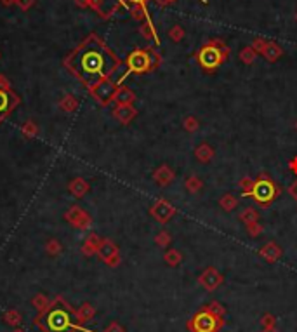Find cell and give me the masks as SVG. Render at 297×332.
<instances>
[{"instance_id":"obj_22","label":"cell","mask_w":297,"mask_h":332,"mask_svg":"<svg viewBox=\"0 0 297 332\" xmlns=\"http://www.w3.org/2000/svg\"><path fill=\"white\" fill-rule=\"evenodd\" d=\"M219 207L223 209L224 212H231L238 207V199H236L233 193H224L221 199H219Z\"/></svg>"},{"instance_id":"obj_1","label":"cell","mask_w":297,"mask_h":332,"mask_svg":"<svg viewBox=\"0 0 297 332\" xmlns=\"http://www.w3.org/2000/svg\"><path fill=\"white\" fill-rule=\"evenodd\" d=\"M120 65V59L98 35H89L66 59V66L87 89L94 87L101 80L112 79Z\"/></svg>"},{"instance_id":"obj_50","label":"cell","mask_w":297,"mask_h":332,"mask_svg":"<svg viewBox=\"0 0 297 332\" xmlns=\"http://www.w3.org/2000/svg\"><path fill=\"white\" fill-rule=\"evenodd\" d=\"M294 127H296V131H297V120H296V124H294Z\"/></svg>"},{"instance_id":"obj_23","label":"cell","mask_w":297,"mask_h":332,"mask_svg":"<svg viewBox=\"0 0 297 332\" xmlns=\"http://www.w3.org/2000/svg\"><path fill=\"white\" fill-rule=\"evenodd\" d=\"M59 108L66 113H73V112H77V108H79V101H77L75 96L66 94V96H63L61 101H59Z\"/></svg>"},{"instance_id":"obj_34","label":"cell","mask_w":297,"mask_h":332,"mask_svg":"<svg viewBox=\"0 0 297 332\" xmlns=\"http://www.w3.org/2000/svg\"><path fill=\"white\" fill-rule=\"evenodd\" d=\"M182 127H184L186 133H195L200 127V122H198L197 116H186L184 120H182Z\"/></svg>"},{"instance_id":"obj_42","label":"cell","mask_w":297,"mask_h":332,"mask_svg":"<svg viewBox=\"0 0 297 332\" xmlns=\"http://www.w3.org/2000/svg\"><path fill=\"white\" fill-rule=\"evenodd\" d=\"M0 89H4V91H11V82L5 79L4 75H0Z\"/></svg>"},{"instance_id":"obj_39","label":"cell","mask_w":297,"mask_h":332,"mask_svg":"<svg viewBox=\"0 0 297 332\" xmlns=\"http://www.w3.org/2000/svg\"><path fill=\"white\" fill-rule=\"evenodd\" d=\"M263 224L257 221V223H252V224H247V233L250 235V237H259L261 233H263Z\"/></svg>"},{"instance_id":"obj_13","label":"cell","mask_w":297,"mask_h":332,"mask_svg":"<svg viewBox=\"0 0 297 332\" xmlns=\"http://www.w3.org/2000/svg\"><path fill=\"white\" fill-rule=\"evenodd\" d=\"M174 178H176V172H174L167 164H162L160 167H157V169L153 170V181L162 188L169 186V184L174 181Z\"/></svg>"},{"instance_id":"obj_25","label":"cell","mask_w":297,"mask_h":332,"mask_svg":"<svg viewBox=\"0 0 297 332\" xmlns=\"http://www.w3.org/2000/svg\"><path fill=\"white\" fill-rule=\"evenodd\" d=\"M238 219L242 221V223H245V224L257 223V221H259V212H257L256 209L247 207V209H244V211L238 214Z\"/></svg>"},{"instance_id":"obj_17","label":"cell","mask_w":297,"mask_h":332,"mask_svg":"<svg viewBox=\"0 0 297 332\" xmlns=\"http://www.w3.org/2000/svg\"><path fill=\"white\" fill-rule=\"evenodd\" d=\"M101 240H103V238L99 237L98 233H91L89 237H85V242L82 244V254H83V256L91 258V256L98 254V247H99V244H101Z\"/></svg>"},{"instance_id":"obj_38","label":"cell","mask_w":297,"mask_h":332,"mask_svg":"<svg viewBox=\"0 0 297 332\" xmlns=\"http://www.w3.org/2000/svg\"><path fill=\"white\" fill-rule=\"evenodd\" d=\"M268 38H263V37H256V38H254V40H252V44H250V47H252V49H254V50H256V52H257V54H261V52H263V49H264V47H266V46H268Z\"/></svg>"},{"instance_id":"obj_36","label":"cell","mask_w":297,"mask_h":332,"mask_svg":"<svg viewBox=\"0 0 297 332\" xmlns=\"http://www.w3.org/2000/svg\"><path fill=\"white\" fill-rule=\"evenodd\" d=\"M170 242H172V237H170V233L169 232H160L157 235V237H155V244L158 245V247H169V244Z\"/></svg>"},{"instance_id":"obj_3","label":"cell","mask_w":297,"mask_h":332,"mask_svg":"<svg viewBox=\"0 0 297 332\" xmlns=\"http://www.w3.org/2000/svg\"><path fill=\"white\" fill-rule=\"evenodd\" d=\"M228 56H230V47L221 38H212L203 47H200L197 52V61L205 71H214L226 61Z\"/></svg>"},{"instance_id":"obj_44","label":"cell","mask_w":297,"mask_h":332,"mask_svg":"<svg viewBox=\"0 0 297 332\" xmlns=\"http://www.w3.org/2000/svg\"><path fill=\"white\" fill-rule=\"evenodd\" d=\"M104 332H124V329L120 327L118 324H112V325H110V327L106 329V331H104Z\"/></svg>"},{"instance_id":"obj_45","label":"cell","mask_w":297,"mask_h":332,"mask_svg":"<svg viewBox=\"0 0 297 332\" xmlns=\"http://www.w3.org/2000/svg\"><path fill=\"white\" fill-rule=\"evenodd\" d=\"M129 2H131L132 5H145L148 0H129Z\"/></svg>"},{"instance_id":"obj_14","label":"cell","mask_w":297,"mask_h":332,"mask_svg":"<svg viewBox=\"0 0 297 332\" xmlns=\"http://www.w3.org/2000/svg\"><path fill=\"white\" fill-rule=\"evenodd\" d=\"M200 283L205 287L207 291H214V289H217L223 283V275L219 273L217 270H214V268H207L202 273V277H200Z\"/></svg>"},{"instance_id":"obj_47","label":"cell","mask_w":297,"mask_h":332,"mask_svg":"<svg viewBox=\"0 0 297 332\" xmlns=\"http://www.w3.org/2000/svg\"><path fill=\"white\" fill-rule=\"evenodd\" d=\"M264 325H266V327H271L273 325V316H264Z\"/></svg>"},{"instance_id":"obj_30","label":"cell","mask_w":297,"mask_h":332,"mask_svg":"<svg viewBox=\"0 0 297 332\" xmlns=\"http://www.w3.org/2000/svg\"><path fill=\"white\" fill-rule=\"evenodd\" d=\"M164 261L167 263L169 266H178L179 263L182 261V254L179 252V250H176V249L165 250V254H164Z\"/></svg>"},{"instance_id":"obj_33","label":"cell","mask_w":297,"mask_h":332,"mask_svg":"<svg viewBox=\"0 0 297 332\" xmlns=\"http://www.w3.org/2000/svg\"><path fill=\"white\" fill-rule=\"evenodd\" d=\"M184 35H186L184 28H182V26H179V25H174L172 28L169 30V38L172 42H176V44H178V42H181L182 38H184Z\"/></svg>"},{"instance_id":"obj_49","label":"cell","mask_w":297,"mask_h":332,"mask_svg":"<svg viewBox=\"0 0 297 332\" xmlns=\"http://www.w3.org/2000/svg\"><path fill=\"white\" fill-rule=\"evenodd\" d=\"M13 332H25V331H21V329H16V331H13Z\"/></svg>"},{"instance_id":"obj_53","label":"cell","mask_w":297,"mask_h":332,"mask_svg":"<svg viewBox=\"0 0 297 332\" xmlns=\"http://www.w3.org/2000/svg\"><path fill=\"white\" fill-rule=\"evenodd\" d=\"M174 2H176V0H174Z\"/></svg>"},{"instance_id":"obj_31","label":"cell","mask_w":297,"mask_h":332,"mask_svg":"<svg viewBox=\"0 0 297 332\" xmlns=\"http://www.w3.org/2000/svg\"><path fill=\"white\" fill-rule=\"evenodd\" d=\"M256 56H257L256 50L252 49L250 46H247V47H244V49L240 50L238 58H240V61L244 63V65H252V63L256 61Z\"/></svg>"},{"instance_id":"obj_48","label":"cell","mask_w":297,"mask_h":332,"mask_svg":"<svg viewBox=\"0 0 297 332\" xmlns=\"http://www.w3.org/2000/svg\"><path fill=\"white\" fill-rule=\"evenodd\" d=\"M290 169H292L294 172L297 174V157H296V158H292V162H290Z\"/></svg>"},{"instance_id":"obj_5","label":"cell","mask_w":297,"mask_h":332,"mask_svg":"<svg viewBox=\"0 0 297 332\" xmlns=\"http://www.w3.org/2000/svg\"><path fill=\"white\" fill-rule=\"evenodd\" d=\"M278 193L280 188L277 186V183L268 174H261L257 179H254V186L248 197H252L261 205H269L278 197Z\"/></svg>"},{"instance_id":"obj_8","label":"cell","mask_w":297,"mask_h":332,"mask_svg":"<svg viewBox=\"0 0 297 332\" xmlns=\"http://www.w3.org/2000/svg\"><path fill=\"white\" fill-rule=\"evenodd\" d=\"M65 219L80 232H87L92 226V217L79 205H71L65 214Z\"/></svg>"},{"instance_id":"obj_54","label":"cell","mask_w":297,"mask_h":332,"mask_svg":"<svg viewBox=\"0 0 297 332\" xmlns=\"http://www.w3.org/2000/svg\"><path fill=\"white\" fill-rule=\"evenodd\" d=\"M203 2H205V0H203Z\"/></svg>"},{"instance_id":"obj_4","label":"cell","mask_w":297,"mask_h":332,"mask_svg":"<svg viewBox=\"0 0 297 332\" xmlns=\"http://www.w3.org/2000/svg\"><path fill=\"white\" fill-rule=\"evenodd\" d=\"M162 63L160 54L149 49H136L132 50L127 58V73H146L151 71Z\"/></svg>"},{"instance_id":"obj_35","label":"cell","mask_w":297,"mask_h":332,"mask_svg":"<svg viewBox=\"0 0 297 332\" xmlns=\"http://www.w3.org/2000/svg\"><path fill=\"white\" fill-rule=\"evenodd\" d=\"M252 186H254V179L248 178V176H245V178H242V179L238 181V188L242 190V193H244L245 197L250 195Z\"/></svg>"},{"instance_id":"obj_40","label":"cell","mask_w":297,"mask_h":332,"mask_svg":"<svg viewBox=\"0 0 297 332\" xmlns=\"http://www.w3.org/2000/svg\"><path fill=\"white\" fill-rule=\"evenodd\" d=\"M207 310H209V312H211V313H214L215 316H219V318H221V316L224 315V308L221 306V304H219V303H211V304H209V308H207Z\"/></svg>"},{"instance_id":"obj_10","label":"cell","mask_w":297,"mask_h":332,"mask_svg":"<svg viewBox=\"0 0 297 332\" xmlns=\"http://www.w3.org/2000/svg\"><path fill=\"white\" fill-rule=\"evenodd\" d=\"M98 256L106 263L108 266H115L120 265V252H118V247L113 244L112 240H108V238H103L101 244L98 247Z\"/></svg>"},{"instance_id":"obj_37","label":"cell","mask_w":297,"mask_h":332,"mask_svg":"<svg viewBox=\"0 0 297 332\" xmlns=\"http://www.w3.org/2000/svg\"><path fill=\"white\" fill-rule=\"evenodd\" d=\"M131 14H132V17H134V19H137V21H146V19H148L145 5H134V7H132V11H131Z\"/></svg>"},{"instance_id":"obj_29","label":"cell","mask_w":297,"mask_h":332,"mask_svg":"<svg viewBox=\"0 0 297 332\" xmlns=\"http://www.w3.org/2000/svg\"><path fill=\"white\" fill-rule=\"evenodd\" d=\"M21 134L26 137V139H33V137L38 136V125L33 120H26L25 124L21 125Z\"/></svg>"},{"instance_id":"obj_43","label":"cell","mask_w":297,"mask_h":332,"mask_svg":"<svg viewBox=\"0 0 297 332\" xmlns=\"http://www.w3.org/2000/svg\"><path fill=\"white\" fill-rule=\"evenodd\" d=\"M289 193H290V197H292V199L297 202V179L289 186Z\"/></svg>"},{"instance_id":"obj_21","label":"cell","mask_w":297,"mask_h":332,"mask_svg":"<svg viewBox=\"0 0 297 332\" xmlns=\"http://www.w3.org/2000/svg\"><path fill=\"white\" fill-rule=\"evenodd\" d=\"M195 157H197L198 162L209 164L214 158V148L211 145H207V143H202V145H198L195 148Z\"/></svg>"},{"instance_id":"obj_24","label":"cell","mask_w":297,"mask_h":332,"mask_svg":"<svg viewBox=\"0 0 297 332\" xmlns=\"http://www.w3.org/2000/svg\"><path fill=\"white\" fill-rule=\"evenodd\" d=\"M2 320H4L5 324L11 325V327H19L23 318H21V313L17 310H7V312L2 315Z\"/></svg>"},{"instance_id":"obj_6","label":"cell","mask_w":297,"mask_h":332,"mask_svg":"<svg viewBox=\"0 0 297 332\" xmlns=\"http://www.w3.org/2000/svg\"><path fill=\"white\" fill-rule=\"evenodd\" d=\"M221 324L223 322H221L219 316H215L209 310H203V312L193 316V320L190 322V329L193 332H217Z\"/></svg>"},{"instance_id":"obj_19","label":"cell","mask_w":297,"mask_h":332,"mask_svg":"<svg viewBox=\"0 0 297 332\" xmlns=\"http://www.w3.org/2000/svg\"><path fill=\"white\" fill-rule=\"evenodd\" d=\"M261 56H264V59H266V61H269V63H277L278 59L283 56V50H281V47L278 46L277 42L269 40L268 46L264 47L263 52H261Z\"/></svg>"},{"instance_id":"obj_7","label":"cell","mask_w":297,"mask_h":332,"mask_svg":"<svg viewBox=\"0 0 297 332\" xmlns=\"http://www.w3.org/2000/svg\"><path fill=\"white\" fill-rule=\"evenodd\" d=\"M116 89H118V83L113 82L112 79H106V80H101L99 83H96L94 87H91L89 91H91L92 98H94L101 106H108V104L115 100Z\"/></svg>"},{"instance_id":"obj_32","label":"cell","mask_w":297,"mask_h":332,"mask_svg":"<svg viewBox=\"0 0 297 332\" xmlns=\"http://www.w3.org/2000/svg\"><path fill=\"white\" fill-rule=\"evenodd\" d=\"M139 32H141V35H143L145 38H149V40L153 38V40H157V44H158V37H157V33H155V28H153L151 21H149V19L145 21V25H141Z\"/></svg>"},{"instance_id":"obj_27","label":"cell","mask_w":297,"mask_h":332,"mask_svg":"<svg viewBox=\"0 0 297 332\" xmlns=\"http://www.w3.org/2000/svg\"><path fill=\"white\" fill-rule=\"evenodd\" d=\"M50 304V299L47 298L46 294H37L35 296V298L32 299V306L35 308V310H37L38 312V315H40V313H44L47 310V306H49Z\"/></svg>"},{"instance_id":"obj_26","label":"cell","mask_w":297,"mask_h":332,"mask_svg":"<svg viewBox=\"0 0 297 332\" xmlns=\"http://www.w3.org/2000/svg\"><path fill=\"white\" fill-rule=\"evenodd\" d=\"M184 188H186L188 191H190L191 195H197L198 191H200V190L203 188V183H202V179L198 178V176H195V174H193V176H190V178H188V179L184 181Z\"/></svg>"},{"instance_id":"obj_46","label":"cell","mask_w":297,"mask_h":332,"mask_svg":"<svg viewBox=\"0 0 297 332\" xmlns=\"http://www.w3.org/2000/svg\"><path fill=\"white\" fill-rule=\"evenodd\" d=\"M0 4H2V5H5V7H9V5L16 4V0H0Z\"/></svg>"},{"instance_id":"obj_18","label":"cell","mask_w":297,"mask_h":332,"mask_svg":"<svg viewBox=\"0 0 297 332\" xmlns=\"http://www.w3.org/2000/svg\"><path fill=\"white\" fill-rule=\"evenodd\" d=\"M96 315V308L89 303H83L79 310H75V318H77V324L82 327L85 322H91Z\"/></svg>"},{"instance_id":"obj_12","label":"cell","mask_w":297,"mask_h":332,"mask_svg":"<svg viewBox=\"0 0 297 332\" xmlns=\"http://www.w3.org/2000/svg\"><path fill=\"white\" fill-rule=\"evenodd\" d=\"M113 116L122 125H127L137 116V110L132 104H116L115 108H113Z\"/></svg>"},{"instance_id":"obj_51","label":"cell","mask_w":297,"mask_h":332,"mask_svg":"<svg viewBox=\"0 0 297 332\" xmlns=\"http://www.w3.org/2000/svg\"><path fill=\"white\" fill-rule=\"evenodd\" d=\"M266 332H275V331H269V329H268V331H266Z\"/></svg>"},{"instance_id":"obj_20","label":"cell","mask_w":297,"mask_h":332,"mask_svg":"<svg viewBox=\"0 0 297 332\" xmlns=\"http://www.w3.org/2000/svg\"><path fill=\"white\" fill-rule=\"evenodd\" d=\"M113 101H115L116 104H132L136 101V94H134V91L125 87V85H118V89H116V92H115V100Z\"/></svg>"},{"instance_id":"obj_16","label":"cell","mask_w":297,"mask_h":332,"mask_svg":"<svg viewBox=\"0 0 297 332\" xmlns=\"http://www.w3.org/2000/svg\"><path fill=\"white\" fill-rule=\"evenodd\" d=\"M68 190H70V193L75 197V199H82V197H85L87 193H89L91 184L87 183L83 178H75V179H71L70 184H68Z\"/></svg>"},{"instance_id":"obj_52","label":"cell","mask_w":297,"mask_h":332,"mask_svg":"<svg viewBox=\"0 0 297 332\" xmlns=\"http://www.w3.org/2000/svg\"><path fill=\"white\" fill-rule=\"evenodd\" d=\"M296 19H297V14H296Z\"/></svg>"},{"instance_id":"obj_2","label":"cell","mask_w":297,"mask_h":332,"mask_svg":"<svg viewBox=\"0 0 297 332\" xmlns=\"http://www.w3.org/2000/svg\"><path fill=\"white\" fill-rule=\"evenodd\" d=\"M35 325L42 332H75L80 329L75 318V310L61 296L54 298L46 312L37 315Z\"/></svg>"},{"instance_id":"obj_28","label":"cell","mask_w":297,"mask_h":332,"mask_svg":"<svg viewBox=\"0 0 297 332\" xmlns=\"http://www.w3.org/2000/svg\"><path fill=\"white\" fill-rule=\"evenodd\" d=\"M44 249H46V252L49 254V256L56 258V256H59V254L63 252V245L58 238H49V240L46 242V245H44Z\"/></svg>"},{"instance_id":"obj_9","label":"cell","mask_w":297,"mask_h":332,"mask_svg":"<svg viewBox=\"0 0 297 332\" xmlns=\"http://www.w3.org/2000/svg\"><path fill=\"white\" fill-rule=\"evenodd\" d=\"M19 103H21V98L13 89L11 91L0 89V124L19 106Z\"/></svg>"},{"instance_id":"obj_41","label":"cell","mask_w":297,"mask_h":332,"mask_svg":"<svg viewBox=\"0 0 297 332\" xmlns=\"http://www.w3.org/2000/svg\"><path fill=\"white\" fill-rule=\"evenodd\" d=\"M33 2H35V0H16V4L19 5V9H23V11H26V9L32 7Z\"/></svg>"},{"instance_id":"obj_15","label":"cell","mask_w":297,"mask_h":332,"mask_svg":"<svg viewBox=\"0 0 297 332\" xmlns=\"http://www.w3.org/2000/svg\"><path fill=\"white\" fill-rule=\"evenodd\" d=\"M281 254H283V250H281L280 245L275 244V242H269V244L263 245L259 249V256H263V258L269 263L278 261V259L281 258Z\"/></svg>"},{"instance_id":"obj_11","label":"cell","mask_w":297,"mask_h":332,"mask_svg":"<svg viewBox=\"0 0 297 332\" xmlns=\"http://www.w3.org/2000/svg\"><path fill=\"white\" fill-rule=\"evenodd\" d=\"M149 214H151L158 223L165 224L167 221L172 219V216L176 214V209H174L172 203H169L167 200H157V202L153 203L151 209H149Z\"/></svg>"}]
</instances>
